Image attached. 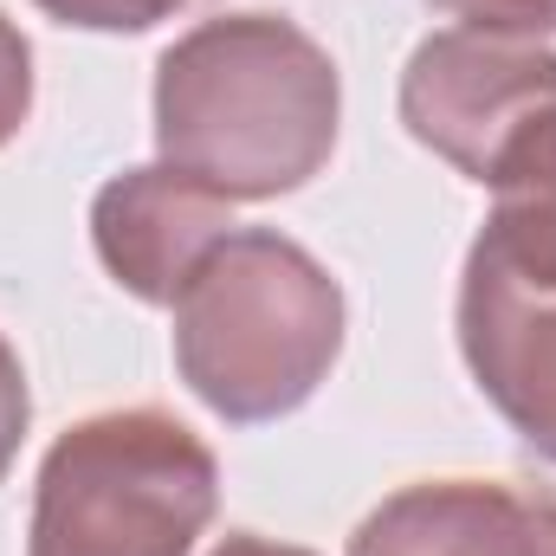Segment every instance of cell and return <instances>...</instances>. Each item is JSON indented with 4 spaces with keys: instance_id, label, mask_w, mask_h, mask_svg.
<instances>
[{
    "instance_id": "cell-4",
    "label": "cell",
    "mask_w": 556,
    "mask_h": 556,
    "mask_svg": "<svg viewBox=\"0 0 556 556\" xmlns=\"http://www.w3.org/2000/svg\"><path fill=\"white\" fill-rule=\"evenodd\" d=\"M551 104L556 52L525 33H485V26L433 33L415 46L402 78V124L472 181H485L505 142Z\"/></svg>"
},
{
    "instance_id": "cell-13",
    "label": "cell",
    "mask_w": 556,
    "mask_h": 556,
    "mask_svg": "<svg viewBox=\"0 0 556 556\" xmlns=\"http://www.w3.org/2000/svg\"><path fill=\"white\" fill-rule=\"evenodd\" d=\"M214 556H311V551H291V544H273V538H253V531H240V538H227Z\"/></svg>"
},
{
    "instance_id": "cell-12",
    "label": "cell",
    "mask_w": 556,
    "mask_h": 556,
    "mask_svg": "<svg viewBox=\"0 0 556 556\" xmlns=\"http://www.w3.org/2000/svg\"><path fill=\"white\" fill-rule=\"evenodd\" d=\"M26 415H33V402H26V369H20L13 343L0 337V479H7V466H13V453H20V440H26Z\"/></svg>"
},
{
    "instance_id": "cell-10",
    "label": "cell",
    "mask_w": 556,
    "mask_h": 556,
    "mask_svg": "<svg viewBox=\"0 0 556 556\" xmlns=\"http://www.w3.org/2000/svg\"><path fill=\"white\" fill-rule=\"evenodd\" d=\"M33 104V46L13 20H0V142L26 124Z\"/></svg>"
},
{
    "instance_id": "cell-7",
    "label": "cell",
    "mask_w": 556,
    "mask_h": 556,
    "mask_svg": "<svg viewBox=\"0 0 556 556\" xmlns=\"http://www.w3.org/2000/svg\"><path fill=\"white\" fill-rule=\"evenodd\" d=\"M350 556H556V498L492 479H427L376 505Z\"/></svg>"
},
{
    "instance_id": "cell-11",
    "label": "cell",
    "mask_w": 556,
    "mask_h": 556,
    "mask_svg": "<svg viewBox=\"0 0 556 556\" xmlns=\"http://www.w3.org/2000/svg\"><path fill=\"white\" fill-rule=\"evenodd\" d=\"M440 7L459 13V20H472V26H485V33H525V39H538V33L556 26V0H440Z\"/></svg>"
},
{
    "instance_id": "cell-2",
    "label": "cell",
    "mask_w": 556,
    "mask_h": 556,
    "mask_svg": "<svg viewBox=\"0 0 556 556\" xmlns=\"http://www.w3.org/2000/svg\"><path fill=\"white\" fill-rule=\"evenodd\" d=\"M343 350V291L298 240L227 233L175 298V363L227 420L291 415Z\"/></svg>"
},
{
    "instance_id": "cell-3",
    "label": "cell",
    "mask_w": 556,
    "mask_h": 556,
    "mask_svg": "<svg viewBox=\"0 0 556 556\" xmlns=\"http://www.w3.org/2000/svg\"><path fill=\"white\" fill-rule=\"evenodd\" d=\"M214 498V453L175 415H91L39 466L26 556H188Z\"/></svg>"
},
{
    "instance_id": "cell-1",
    "label": "cell",
    "mask_w": 556,
    "mask_h": 556,
    "mask_svg": "<svg viewBox=\"0 0 556 556\" xmlns=\"http://www.w3.org/2000/svg\"><path fill=\"white\" fill-rule=\"evenodd\" d=\"M343 85L330 52L273 13H227L175 39L155 65L162 162L227 201L304 188L337 149Z\"/></svg>"
},
{
    "instance_id": "cell-6",
    "label": "cell",
    "mask_w": 556,
    "mask_h": 556,
    "mask_svg": "<svg viewBox=\"0 0 556 556\" xmlns=\"http://www.w3.org/2000/svg\"><path fill=\"white\" fill-rule=\"evenodd\" d=\"M459 343L498 415L556 459V291L511 278L472 247L459 285Z\"/></svg>"
},
{
    "instance_id": "cell-8",
    "label": "cell",
    "mask_w": 556,
    "mask_h": 556,
    "mask_svg": "<svg viewBox=\"0 0 556 556\" xmlns=\"http://www.w3.org/2000/svg\"><path fill=\"white\" fill-rule=\"evenodd\" d=\"M492 220L479 233V253L538 291H556V104L538 111L485 175Z\"/></svg>"
},
{
    "instance_id": "cell-5",
    "label": "cell",
    "mask_w": 556,
    "mask_h": 556,
    "mask_svg": "<svg viewBox=\"0 0 556 556\" xmlns=\"http://www.w3.org/2000/svg\"><path fill=\"white\" fill-rule=\"evenodd\" d=\"M227 227H233V201L175 162L117 175L91 207L98 260L124 291L149 304H175L194 266L227 240Z\"/></svg>"
},
{
    "instance_id": "cell-9",
    "label": "cell",
    "mask_w": 556,
    "mask_h": 556,
    "mask_svg": "<svg viewBox=\"0 0 556 556\" xmlns=\"http://www.w3.org/2000/svg\"><path fill=\"white\" fill-rule=\"evenodd\" d=\"M52 20H65V26H91V33H142V26H155V20H168L175 7H188V0H39Z\"/></svg>"
}]
</instances>
